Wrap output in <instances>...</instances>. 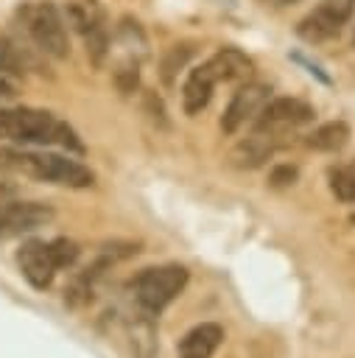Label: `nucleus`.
<instances>
[{"label":"nucleus","instance_id":"f257e3e1","mask_svg":"<svg viewBox=\"0 0 355 358\" xmlns=\"http://www.w3.org/2000/svg\"><path fill=\"white\" fill-rule=\"evenodd\" d=\"M0 140L22 143V145H56L64 151H84V143L78 140L75 129L56 117L48 109H34V106H14V109H0Z\"/></svg>","mask_w":355,"mask_h":358},{"label":"nucleus","instance_id":"f03ea898","mask_svg":"<svg viewBox=\"0 0 355 358\" xmlns=\"http://www.w3.org/2000/svg\"><path fill=\"white\" fill-rule=\"evenodd\" d=\"M0 171L20 173L36 182L64 185V187H89L95 173L78 159L56 151H31V148H0Z\"/></svg>","mask_w":355,"mask_h":358},{"label":"nucleus","instance_id":"7ed1b4c3","mask_svg":"<svg viewBox=\"0 0 355 358\" xmlns=\"http://www.w3.org/2000/svg\"><path fill=\"white\" fill-rule=\"evenodd\" d=\"M17 22L28 34V39L50 59H67L70 56V36L67 22L56 3L50 0H28L17 8Z\"/></svg>","mask_w":355,"mask_h":358},{"label":"nucleus","instance_id":"20e7f679","mask_svg":"<svg viewBox=\"0 0 355 358\" xmlns=\"http://www.w3.org/2000/svg\"><path fill=\"white\" fill-rule=\"evenodd\" d=\"M187 285V268L184 266H154V268H143L134 282V302L143 313L157 316L162 313Z\"/></svg>","mask_w":355,"mask_h":358},{"label":"nucleus","instance_id":"39448f33","mask_svg":"<svg viewBox=\"0 0 355 358\" xmlns=\"http://www.w3.org/2000/svg\"><path fill=\"white\" fill-rule=\"evenodd\" d=\"M67 20L81 34L87 56L92 64H101L109 50V28L98 0H67Z\"/></svg>","mask_w":355,"mask_h":358},{"label":"nucleus","instance_id":"423d86ee","mask_svg":"<svg viewBox=\"0 0 355 358\" xmlns=\"http://www.w3.org/2000/svg\"><path fill=\"white\" fill-rule=\"evenodd\" d=\"M352 14H355V0H319V6L299 20L296 34L310 45L327 42L341 34V28L352 20Z\"/></svg>","mask_w":355,"mask_h":358},{"label":"nucleus","instance_id":"0eeeda50","mask_svg":"<svg viewBox=\"0 0 355 358\" xmlns=\"http://www.w3.org/2000/svg\"><path fill=\"white\" fill-rule=\"evenodd\" d=\"M313 106L299 98H268V103L254 117V131L282 137L291 129H299L313 120Z\"/></svg>","mask_w":355,"mask_h":358},{"label":"nucleus","instance_id":"6e6552de","mask_svg":"<svg viewBox=\"0 0 355 358\" xmlns=\"http://www.w3.org/2000/svg\"><path fill=\"white\" fill-rule=\"evenodd\" d=\"M268 98H271V90H268L266 84L243 81V84L235 90V95H232V101H229V106H226V112H224V117H221L224 134H235V131H240L246 123H252V120L260 115V109L268 103Z\"/></svg>","mask_w":355,"mask_h":358},{"label":"nucleus","instance_id":"1a4fd4ad","mask_svg":"<svg viewBox=\"0 0 355 358\" xmlns=\"http://www.w3.org/2000/svg\"><path fill=\"white\" fill-rule=\"evenodd\" d=\"M53 218V210L39 204V201H14V204H0V241L17 238L25 232H34L45 227Z\"/></svg>","mask_w":355,"mask_h":358},{"label":"nucleus","instance_id":"9d476101","mask_svg":"<svg viewBox=\"0 0 355 358\" xmlns=\"http://www.w3.org/2000/svg\"><path fill=\"white\" fill-rule=\"evenodd\" d=\"M17 266L22 271V277L36 288V291H45L50 288L53 277H56V263H53V255H50V246L45 241H25L17 252Z\"/></svg>","mask_w":355,"mask_h":358},{"label":"nucleus","instance_id":"9b49d317","mask_svg":"<svg viewBox=\"0 0 355 358\" xmlns=\"http://www.w3.org/2000/svg\"><path fill=\"white\" fill-rule=\"evenodd\" d=\"M207 67L212 70L218 84L221 81H240L243 84L254 76V62L238 48H221L218 53H212L207 59Z\"/></svg>","mask_w":355,"mask_h":358},{"label":"nucleus","instance_id":"f8f14e48","mask_svg":"<svg viewBox=\"0 0 355 358\" xmlns=\"http://www.w3.org/2000/svg\"><path fill=\"white\" fill-rule=\"evenodd\" d=\"M215 84L218 81H215L212 70L207 67V62L198 64V67H193L187 73V78H184V87H182V106H184V112L187 115H198L210 103Z\"/></svg>","mask_w":355,"mask_h":358},{"label":"nucleus","instance_id":"ddd939ff","mask_svg":"<svg viewBox=\"0 0 355 358\" xmlns=\"http://www.w3.org/2000/svg\"><path fill=\"white\" fill-rule=\"evenodd\" d=\"M224 341V327L215 322L196 324L182 341H179V358H212L218 344Z\"/></svg>","mask_w":355,"mask_h":358},{"label":"nucleus","instance_id":"4468645a","mask_svg":"<svg viewBox=\"0 0 355 358\" xmlns=\"http://www.w3.org/2000/svg\"><path fill=\"white\" fill-rule=\"evenodd\" d=\"M274 145H277V137L263 134V131H254L252 137H246V140H240L235 145V151H232L229 159L238 168H257V165H263L274 154Z\"/></svg>","mask_w":355,"mask_h":358},{"label":"nucleus","instance_id":"2eb2a0df","mask_svg":"<svg viewBox=\"0 0 355 358\" xmlns=\"http://www.w3.org/2000/svg\"><path fill=\"white\" fill-rule=\"evenodd\" d=\"M349 143V126L344 120H330V123H321L316 126L307 137H305V145L313 148V151H341L344 145Z\"/></svg>","mask_w":355,"mask_h":358},{"label":"nucleus","instance_id":"dca6fc26","mask_svg":"<svg viewBox=\"0 0 355 358\" xmlns=\"http://www.w3.org/2000/svg\"><path fill=\"white\" fill-rule=\"evenodd\" d=\"M330 190L338 201L352 204L355 201V173L349 168H333L330 171Z\"/></svg>","mask_w":355,"mask_h":358},{"label":"nucleus","instance_id":"f3484780","mask_svg":"<svg viewBox=\"0 0 355 358\" xmlns=\"http://www.w3.org/2000/svg\"><path fill=\"white\" fill-rule=\"evenodd\" d=\"M131 344H134V352H137L140 358H151V355H154L157 341H154V324H151L148 319H140V322L131 327Z\"/></svg>","mask_w":355,"mask_h":358},{"label":"nucleus","instance_id":"a211bd4d","mask_svg":"<svg viewBox=\"0 0 355 358\" xmlns=\"http://www.w3.org/2000/svg\"><path fill=\"white\" fill-rule=\"evenodd\" d=\"M48 246H50V255H53L56 268H70V266L78 260V255H81L78 243H75V241H70V238H56V241H48Z\"/></svg>","mask_w":355,"mask_h":358},{"label":"nucleus","instance_id":"6ab92c4d","mask_svg":"<svg viewBox=\"0 0 355 358\" xmlns=\"http://www.w3.org/2000/svg\"><path fill=\"white\" fill-rule=\"evenodd\" d=\"M25 62H22V53L20 48L0 31V73H22Z\"/></svg>","mask_w":355,"mask_h":358},{"label":"nucleus","instance_id":"aec40b11","mask_svg":"<svg viewBox=\"0 0 355 358\" xmlns=\"http://www.w3.org/2000/svg\"><path fill=\"white\" fill-rule=\"evenodd\" d=\"M193 53V48L190 45H176L171 53H168V59H165V64H162V78L171 84L173 81V73L187 62V56Z\"/></svg>","mask_w":355,"mask_h":358},{"label":"nucleus","instance_id":"412c9836","mask_svg":"<svg viewBox=\"0 0 355 358\" xmlns=\"http://www.w3.org/2000/svg\"><path fill=\"white\" fill-rule=\"evenodd\" d=\"M296 168L294 165H277L274 171H271V185H294V179H296Z\"/></svg>","mask_w":355,"mask_h":358},{"label":"nucleus","instance_id":"4be33fe9","mask_svg":"<svg viewBox=\"0 0 355 358\" xmlns=\"http://www.w3.org/2000/svg\"><path fill=\"white\" fill-rule=\"evenodd\" d=\"M14 95H17V87L0 73V98H14Z\"/></svg>","mask_w":355,"mask_h":358},{"label":"nucleus","instance_id":"5701e85b","mask_svg":"<svg viewBox=\"0 0 355 358\" xmlns=\"http://www.w3.org/2000/svg\"><path fill=\"white\" fill-rule=\"evenodd\" d=\"M263 6H271V8H285V6H294L299 0H260Z\"/></svg>","mask_w":355,"mask_h":358},{"label":"nucleus","instance_id":"b1692460","mask_svg":"<svg viewBox=\"0 0 355 358\" xmlns=\"http://www.w3.org/2000/svg\"><path fill=\"white\" fill-rule=\"evenodd\" d=\"M352 42H355V39H352Z\"/></svg>","mask_w":355,"mask_h":358}]
</instances>
